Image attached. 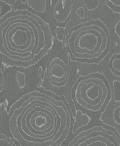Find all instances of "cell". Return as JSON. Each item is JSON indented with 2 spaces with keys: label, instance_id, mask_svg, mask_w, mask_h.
<instances>
[{
  "label": "cell",
  "instance_id": "cell-1",
  "mask_svg": "<svg viewBox=\"0 0 120 146\" xmlns=\"http://www.w3.org/2000/svg\"><path fill=\"white\" fill-rule=\"evenodd\" d=\"M71 115L62 101L45 93H27L11 105L9 128L25 146H57L71 127Z\"/></svg>",
  "mask_w": 120,
  "mask_h": 146
},
{
  "label": "cell",
  "instance_id": "cell-2",
  "mask_svg": "<svg viewBox=\"0 0 120 146\" xmlns=\"http://www.w3.org/2000/svg\"><path fill=\"white\" fill-rule=\"evenodd\" d=\"M49 25L37 14L13 9L0 17V61L27 68L37 64L52 48Z\"/></svg>",
  "mask_w": 120,
  "mask_h": 146
},
{
  "label": "cell",
  "instance_id": "cell-3",
  "mask_svg": "<svg viewBox=\"0 0 120 146\" xmlns=\"http://www.w3.org/2000/svg\"><path fill=\"white\" fill-rule=\"evenodd\" d=\"M105 30L96 24H87L74 30L68 38L70 52L77 58L99 56L107 45Z\"/></svg>",
  "mask_w": 120,
  "mask_h": 146
},
{
  "label": "cell",
  "instance_id": "cell-4",
  "mask_svg": "<svg viewBox=\"0 0 120 146\" xmlns=\"http://www.w3.org/2000/svg\"><path fill=\"white\" fill-rule=\"evenodd\" d=\"M109 90L104 80L99 77L80 79L75 88L76 101L79 106L92 112L101 109L107 100Z\"/></svg>",
  "mask_w": 120,
  "mask_h": 146
},
{
  "label": "cell",
  "instance_id": "cell-5",
  "mask_svg": "<svg viewBox=\"0 0 120 146\" xmlns=\"http://www.w3.org/2000/svg\"><path fill=\"white\" fill-rule=\"evenodd\" d=\"M70 146H120V141L111 131L94 128L79 134Z\"/></svg>",
  "mask_w": 120,
  "mask_h": 146
},
{
  "label": "cell",
  "instance_id": "cell-6",
  "mask_svg": "<svg viewBox=\"0 0 120 146\" xmlns=\"http://www.w3.org/2000/svg\"><path fill=\"white\" fill-rule=\"evenodd\" d=\"M49 83L57 88L64 87L69 78V67L61 57L54 56L50 59L47 69Z\"/></svg>",
  "mask_w": 120,
  "mask_h": 146
},
{
  "label": "cell",
  "instance_id": "cell-7",
  "mask_svg": "<svg viewBox=\"0 0 120 146\" xmlns=\"http://www.w3.org/2000/svg\"><path fill=\"white\" fill-rule=\"evenodd\" d=\"M74 0H57L53 9L54 21L57 27H66L71 17Z\"/></svg>",
  "mask_w": 120,
  "mask_h": 146
},
{
  "label": "cell",
  "instance_id": "cell-8",
  "mask_svg": "<svg viewBox=\"0 0 120 146\" xmlns=\"http://www.w3.org/2000/svg\"><path fill=\"white\" fill-rule=\"evenodd\" d=\"M47 0H25L29 8L38 13H44L47 8Z\"/></svg>",
  "mask_w": 120,
  "mask_h": 146
},
{
  "label": "cell",
  "instance_id": "cell-9",
  "mask_svg": "<svg viewBox=\"0 0 120 146\" xmlns=\"http://www.w3.org/2000/svg\"><path fill=\"white\" fill-rule=\"evenodd\" d=\"M109 68L116 76L120 78V53H116L109 59Z\"/></svg>",
  "mask_w": 120,
  "mask_h": 146
},
{
  "label": "cell",
  "instance_id": "cell-10",
  "mask_svg": "<svg viewBox=\"0 0 120 146\" xmlns=\"http://www.w3.org/2000/svg\"><path fill=\"white\" fill-rule=\"evenodd\" d=\"M0 146H16L10 137L0 132Z\"/></svg>",
  "mask_w": 120,
  "mask_h": 146
},
{
  "label": "cell",
  "instance_id": "cell-11",
  "mask_svg": "<svg viewBox=\"0 0 120 146\" xmlns=\"http://www.w3.org/2000/svg\"><path fill=\"white\" fill-rule=\"evenodd\" d=\"M6 84V71L4 64L0 61V94L4 90Z\"/></svg>",
  "mask_w": 120,
  "mask_h": 146
},
{
  "label": "cell",
  "instance_id": "cell-12",
  "mask_svg": "<svg viewBox=\"0 0 120 146\" xmlns=\"http://www.w3.org/2000/svg\"><path fill=\"white\" fill-rule=\"evenodd\" d=\"M16 81H17V84L20 88H23L25 87L27 84V79H26V75L23 72H17L15 75Z\"/></svg>",
  "mask_w": 120,
  "mask_h": 146
},
{
  "label": "cell",
  "instance_id": "cell-13",
  "mask_svg": "<svg viewBox=\"0 0 120 146\" xmlns=\"http://www.w3.org/2000/svg\"><path fill=\"white\" fill-rule=\"evenodd\" d=\"M113 119L118 125H120V103L116 106L113 111Z\"/></svg>",
  "mask_w": 120,
  "mask_h": 146
},
{
  "label": "cell",
  "instance_id": "cell-14",
  "mask_svg": "<svg viewBox=\"0 0 120 146\" xmlns=\"http://www.w3.org/2000/svg\"><path fill=\"white\" fill-rule=\"evenodd\" d=\"M108 3L114 8H120V0H107Z\"/></svg>",
  "mask_w": 120,
  "mask_h": 146
},
{
  "label": "cell",
  "instance_id": "cell-15",
  "mask_svg": "<svg viewBox=\"0 0 120 146\" xmlns=\"http://www.w3.org/2000/svg\"><path fill=\"white\" fill-rule=\"evenodd\" d=\"M1 2H4L5 4H7V5L11 7V10L14 9V7L15 6V3L17 1V0H0Z\"/></svg>",
  "mask_w": 120,
  "mask_h": 146
},
{
  "label": "cell",
  "instance_id": "cell-16",
  "mask_svg": "<svg viewBox=\"0 0 120 146\" xmlns=\"http://www.w3.org/2000/svg\"><path fill=\"white\" fill-rule=\"evenodd\" d=\"M6 115V111H5V108L4 107V106L2 104H0V123L2 121V120L4 119V116Z\"/></svg>",
  "mask_w": 120,
  "mask_h": 146
},
{
  "label": "cell",
  "instance_id": "cell-17",
  "mask_svg": "<svg viewBox=\"0 0 120 146\" xmlns=\"http://www.w3.org/2000/svg\"><path fill=\"white\" fill-rule=\"evenodd\" d=\"M1 14V7L0 6V14Z\"/></svg>",
  "mask_w": 120,
  "mask_h": 146
}]
</instances>
